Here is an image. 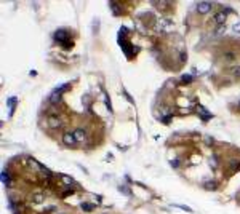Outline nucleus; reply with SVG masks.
Masks as SVG:
<instances>
[{"mask_svg":"<svg viewBox=\"0 0 240 214\" xmlns=\"http://www.w3.org/2000/svg\"><path fill=\"white\" fill-rule=\"evenodd\" d=\"M211 10V3L208 2H198L197 3V11L200 13V15H205V13H208Z\"/></svg>","mask_w":240,"mask_h":214,"instance_id":"1","label":"nucleus"},{"mask_svg":"<svg viewBox=\"0 0 240 214\" xmlns=\"http://www.w3.org/2000/svg\"><path fill=\"white\" fill-rule=\"evenodd\" d=\"M63 142L66 145H69V147H72V145L75 144V136H74V133H64L63 134Z\"/></svg>","mask_w":240,"mask_h":214,"instance_id":"2","label":"nucleus"},{"mask_svg":"<svg viewBox=\"0 0 240 214\" xmlns=\"http://www.w3.org/2000/svg\"><path fill=\"white\" fill-rule=\"evenodd\" d=\"M74 136H75V141H77V142H83L85 138H87V133H85L82 128H78V130L74 131Z\"/></svg>","mask_w":240,"mask_h":214,"instance_id":"3","label":"nucleus"},{"mask_svg":"<svg viewBox=\"0 0 240 214\" xmlns=\"http://www.w3.org/2000/svg\"><path fill=\"white\" fill-rule=\"evenodd\" d=\"M66 37H67V32H66V30H63V29L58 30V32L54 34V39H56L58 42H63V43H66V42H67Z\"/></svg>","mask_w":240,"mask_h":214,"instance_id":"4","label":"nucleus"},{"mask_svg":"<svg viewBox=\"0 0 240 214\" xmlns=\"http://www.w3.org/2000/svg\"><path fill=\"white\" fill-rule=\"evenodd\" d=\"M215 21L218 22L219 26H222L226 22V13L224 11H219V13H216L215 15Z\"/></svg>","mask_w":240,"mask_h":214,"instance_id":"5","label":"nucleus"},{"mask_svg":"<svg viewBox=\"0 0 240 214\" xmlns=\"http://www.w3.org/2000/svg\"><path fill=\"white\" fill-rule=\"evenodd\" d=\"M48 125H50L51 128H59L61 126V121L58 117H50L48 118Z\"/></svg>","mask_w":240,"mask_h":214,"instance_id":"6","label":"nucleus"},{"mask_svg":"<svg viewBox=\"0 0 240 214\" xmlns=\"http://www.w3.org/2000/svg\"><path fill=\"white\" fill-rule=\"evenodd\" d=\"M61 179H63V182H64V184H67V185H71L72 182H74L71 176H66V174H61Z\"/></svg>","mask_w":240,"mask_h":214,"instance_id":"7","label":"nucleus"},{"mask_svg":"<svg viewBox=\"0 0 240 214\" xmlns=\"http://www.w3.org/2000/svg\"><path fill=\"white\" fill-rule=\"evenodd\" d=\"M2 182L5 185L10 184V178H8V173H6V171H3V174H2Z\"/></svg>","mask_w":240,"mask_h":214,"instance_id":"8","label":"nucleus"},{"mask_svg":"<svg viewBox=\"0 0 240 214\" xmlns=\"http://www.w3.org/2000/svg\"><path fill=\"white\" fill-rule=\"evenodd\" d=\"M32 201H34V203H42V201H43V195H40V193L34 195V196H32Z\"/></svg>","mask_w":240,"mask_h":214,"instance_id":"9","label":"nucleus"},{"mask_svg":"<svg viewBox=\"0 0 240 214\" xmlns=\"http://www.w3.org/2000/svg\"><path fill=\"white\" fill-rule=\"evenodd\" d=\"M80 208L83 209V211H91V209H93V205H90V203H82Z\"/></svg>","mask_w":240,"mask_h":214,"instance_id":"10","label":"nucleus"},{"mask_svg":"<svg viewBox=\"0 0 240 214\" xmlns=\"http://www.w3.org/2000/svg\"><path fill=\"white\" fill-rule=\"evenodd\" d=\"M234 58H235L234 53H224V59H226V61H232Z\"/></svg>","mask_w":240,"mask_h":214,"instance_id":"11","label":"nucleus"},{"mask_svg":"<svg viewBox=\"0 0 240 214\" xmlns=\"http://www.w3.org/2000/svg\"><path fill=\"white\" fill-rule=\"evenodd\" d=\"M222 32H226V26L222 24V26H219L218 29H216V35H221Z\"/></svg>","mask_w":240,"mask_h":214,"instance_id":"12","label":"nucleus"},{"mask_svg":"<svg viewBox=\"0 0 240 214\" xmlns=\"http://www.w3.org/2000/svg\"><path fill=\"white\" fill-rule=\"evenodd\" d=\"M231 70H232V74H234L235 77H240V67H239V66H237V67H232Z\"/></svg>","mask_w":240,"mask_h":214,"instance_id":"13","label":"nucleus"},{"mask_svg":"<svg viewBox=\"0 0 240 214\" xmlns=\"http://www.w3.org/2000/svg\"><path fill=\"white\" fill-rule=\"evenodd\" d=\"M205 187H207V189H216V184H215V182H205Z\"/></svg>","mask_w":240,"mask_h":214,"instance_id":"14","label":"nucleus"},{"mask_svg":"<svg viewBox=\"0 0 240 214\" xmlns=\"http://www.w3.org/2000/svg\"><path fill=\"white\" fill-rule=\"evenodd\" d=\"M183 81H192V77L191 75H184L183 77Z\"/></svg>","mask_w":240,"mask_h":214,"instance_id":"15","label":"nucleus"},{"mask_svg":"<svg viewBox=\"0 0 240 214\" xmlns=\"http://www.w3.org/2000/svg\"><path fill=\"white\" fill-rule=\"evenodd\" d=\"M234 30H235V32H239V34H240V22H239V24H235V26H234Z\"/></svg>","mask_w":240,"mask_h":214,"instance_id":"16","label":"nucleus"},{"mask_svg":"<svg viewBox=\"0 0 240 214\" xmlns=\"http://www.w3.org/2000/svg\"><path fill=\"white\" fill-rule=\"evenodd\" d=\"M171 166H178V161L176 160H171Z\"/></svg>","mask_w":240,"mask_h":214,"instance_id":"17","label":"nucleus"}]
</instances>
